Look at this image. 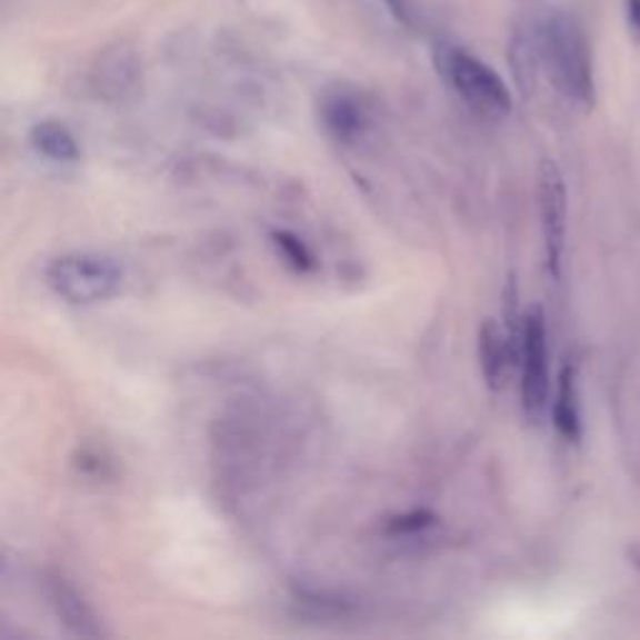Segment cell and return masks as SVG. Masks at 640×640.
<instances>
[{"label": "cell", "mask_w": 640, "mask_h": 640, "mask_svg": "<svg viewBox=\"0 0 640 640\" xmlns=\"http://www.w3.org/2000/svg\"><path fill=\"white\" fill-rule=\"evenodd\" d=\"M46 283L66 303L93 306L123 288V268L103 253H63L46 266Z\"/></svg>", "instance_id": "obj_3"}, {"label": "cell", "mask_w": 640, "mask_h": 640, "mask_svg": "<svg viewBox=\"0 0 640 640\" xmlns=\"http://www.w3.org/2000/svg\"><path fill=\"white\" fill-rule=\"evenodd\" d=\"M46 598L56 618L63 623L70 633L80 638H108L110 633L103 626V620L96 613V608L88 603L86 596L66 580L63 576L50 573L46 576Z\"/></svg>", "instance_id": "obj_6"}, {"label": "cell", "mask_w": 640, "mask_h": 640, "mask_svg": "<svg viewBox=\"0 0 640 640\" xmlns=\"http://www.w3.org/2000/svg\"><path fill=\"white\" fill-rule=\"evenodd\" d=\"M556 430L570 443L580 440V406H578V373L573 366H566L558 378V393L553 400Z\"/></svg>", "instance_id": "obj_10"}, {"label": "cell", "mask_w": 640, "mask_h": 640, "mask_svg": "<svg viewBox=\"0 0 640 640\" xmlns=\"http://www.w3.org/2000/svg\"><path fill=\"white\" fill-rule=\"evenodd\" d=\"M520 400H523L526 418L538 423L548 410L550 398V366H548V328L543 308L533 306L526 310L520 326Z\"/></svg>", "instance_id": "obj_4"}, {"label": "cell", "mask_w": 640, "mask_h": 640, "mask_svg": "<svg viewBox=\"0 0 640 640\" xmlns=\"http://www.w3.org/2000/svg\"><path fill=\"white\" fill-rule=\"evenodd\" d=\"M270 243H273L276 253L283 258V263L290 270H296V273L308 276L318 268L313 250H310V246L303 238L290 233V230H273V233H270Z\"/></svg>", "instance_id": "obj_11"}, {"label": "cell", "mask_w": 640, "mask_h": 640, "mask_svg": "<svg viewBox=\"0 0 640 640\" xmlns=\"http://www.w3.org/2000/svg\"><path fill=\"white\" fill-rule=\"evenodd\" d=\"M520 340L510 330L498 323L496 318H486L478 330V360L480 373L490 390H500L506 386L510 368L518 360Z\"/></svg>", "instance_id": "obj_7"}, {"label": "cell", "mask_w": 640, "mask_h": 640, "mask_svg": "<svg viewBox=\"0 0 640 640\" xmlns=\"http://www.w3.org/2000/svg\"><path fill=\"white\" fill-rule=\"evenodd\" d=\"M626 16L630 33L640 40V0H626Z\"/></svg>", "instance_id": "obj_14"}, {"label": "cell", "mask_w": 640, "mask_h": 640, "mask_svg": "<svg viewBox=\"0 0 640 640\" xmlns=\"http://www.w3.org/2000/svg\"><path fill=\"white\" fill-rule=\"evenodd\" d=\"M136 80V60L128 53H113L103 60L98 68V88L103 93H123V90Z\"/></svg>", "instance_id": "obj_12"}, {"label": "cell", "mask_w": 640, "mask_h": 640, "mask_svg": "<svg viewBox=\"0 0 640 640\" xmlns=\"http://www.w3.org/2000/svg\"><path fill=\"white\" fill-rule=\"evenodd\" d=\"M433 523H436V516L430 513V510H410V513L396 516V518L388 520V533L390 536H410V533H418V530H423Z\"/></svg>", "instance_id": "obj_13"}, {"label": "cell", "mask_w": 640, "mask_h": 640, "mask_svg": "<svg viewBox=\"0 0 640 640\" xmlns=\"http://www.w3.org/2000/svg\"><path fill=\"white\" fill-rule=\"evenodd\" d=\"M536 58L568 100L583 108L593 106V60L583 30L573 18L553 16L546 20L536 40Z\"/></svg>", "instance_id": "obj_1"}, {"label": "cell", "mask_w": 640, "mask_h": 640, "mask_svg": "<svg viewBox=\"0 0 640 640\" xmlns=\"http://www.w3.org/2000/svg\"><path fill=\"white\" fill-rule=\"evenodd\" d=\"M320 120L330 136L338 143H358L368 130V110L360 103V98L348 93V90H330V93L320 100Z\"/></svg>", "instance_id": "obj_8"}, {"label": "cell", "mask_w": 640, "mask_h": 640, "mask_svg": "<svg viewBox=\"0 0 640 640\" xmlns=\"http://www.w3.org/2000/svg\"><path fill=\"white\" fill-rule=\"evenodd\" d=\"M386 3L393 8V13L400 16V18H406V8H403V0H386Z\"/></svg>", "instance_id": "obj_15"}, {"label": "cell", "mask_w": 640, "mask_h": 640, "mask_svg": "<svg viewBox=\"0 0 640 640\" xmlns=\"http://www.w3.org/2000/svg\"><path fill=\"white\" fill-rule=\"evenodd\" d=\"M30 146L53 163H76L80 160V146L76 136L70 133V128L58 123V120H40L30 128Z\"/></svg>", "instance_id": "obj_9"}, {"label": "cell", "mask_w": 640, "mask_h": 640, "mask_svg": "<svg viewBox=\"0 0 640 640\" xmlns=\"http://www.w3.org/2000/svg\"><path fill=\"white\" fill-rule=\"evenodd\" d=\"M433 63L443 83L473 110V113L500 120L513 108V96L486 60L468 53L466 48L453 43H438L433 50Z\"/></svg>", "instance_id": "obj_2"}, {"label": "cell", "mask_w": 640, "mask_h": 640, "mask_svg": "<svg viewBox=\"0 0 640 640\" xmlns=\"http://www.w3.org/2000/svg\"><path fill=\"white\" fill-rule=\"evenodd\" d=\"M538 203H540V226H543L546 240V263L550 276H560V260L566 248V228H568V193L553 160H543L538 173Z\"/></svg>", "instance_id": "obj_5"}]
</instances>
